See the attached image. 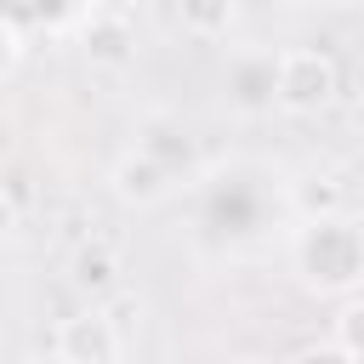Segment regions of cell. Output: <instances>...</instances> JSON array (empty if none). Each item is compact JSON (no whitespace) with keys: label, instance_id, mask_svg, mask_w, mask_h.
Returning a JSON list of instances; mask_svg holds the SVG:
<instances>
[{"label":"cell","instance_id":"6da1fadb","mask_svg":"<svg viewBox=\"0 0 364 364\" xmlns=\"http://www.w3.org/2000/svg\"><path fill=\"white\" fill-rule=\"evenodd\" d=\"M296 267L313 290L324 296H347L364 273V239H358V222L330 210V216H313L301 228V245H296Z\"/></svg>","mask_w":364,"mask_h":364},{"label":"cell","instance_id":"7a4b0ae2","mask_svg":"<svg viewBox=\"0 0 364 364\" xmlns=\"http://www.w3.org/2000/svg\"><path fill=\"white\" fill-rule=\"evenodd\" d=\"M341 91V74H336V57L318 51V46H296V51H279L273 57V102L284 114H318L330 108Z\"/></svg>","mask_w":364,"mask_h":364},{"label":"cell","instance_id":"3957f363","mask_svg":"<svg viewBox=\"0 0 364 364\" xmlns=\"http://www.w3.org/2000/svg\"><path fill=\"white\" fill-rule=\"evenodd\" d=\"M119 353H125V341L114 336V324L102 318L97 301L57 324V358H68V364H114Z\"/></svg>","mask_w":364,"mask_h":364},{"label":"cell","instance_id":"277c9868","mask_svg":"<svg viewBox=\"0 0 364 364\" xmlns=\"http://www.w3.org/2000/svg\"><path fill=\"white\" fill-rule=\"evenodd\" d=\"M171 176L176 171H165L154 154H142V148H131V154H119L114 159V193L119 199H131V205H154V199H165L171 193Z\"/></svg>","mask_w":364,"mask_h":364},{"label":"cell","instance_id":"5b68a950","mask_svg":"<svg viewBox=\"0 0 364 364\" xmlns=\"http://www.w3.org/2000/svg\"><path fill=\"white\" fill-rule=\"evenodd\" d=\"M119 250L114 245H80L74 250V267H68V279L97 301V296H108V290H119Z\"/></svg>","mask_w":364,"mask_h":364},{"label":"cell","instance_id":"8992f818","mask_svg":"<svg viewBox=\"0 0 364 364\" xmlns=\"http://www.w3.org/2000/svg\"><path fill=\"white\" fill-rule=\"evenodd\" d=\"M85 57L91 63H102V68H119L125 57H131V23L125 17H91V28H85Z\"/></svg>","mask_w":364,"mask_h":364},{"label":"cell","instance_id":"52a82bcc","mask_svg":"<svg viewBox=\"0 0 364 364\" xmlns=\"http://www.w3.org/2000/svg\"><path fill=\"white\" fill-rule=\"evenodd\" d=\"M176 17H182L188 34L216 40V34H228V23H233V0H176Z\"/></svg>","mask_w":364,"mask_h":364},{"label":"cell","instance_id":"ba28073f","mask_svg":"<svg viewBox=\"0 0 364 364\" xmlns=\"http://www.w3.org/2000/svg\"><path fill=\"white\" fill-rule=\"evenodd\" d=\"M97 307H102V318L114 324V336H119V341H131V336L142 330V313H148V301H142L136 290H125V284H119V290H108V296H97Z\"/></svg>","mask_w":364,"mask_h":364},{"label":"cell","instance_id":"9c48e42d","mask_svg":"<svg viewBox=\"0 0 364 364\" xmlns=\"http://www.w3.org/2000/svg\"><path fill=\"white\" fill-rule=\"evenodd\" d=\"M233 102H239V108H262V102H273V57H262V63H239V74H233Z\"/></svg>","mask_w":364,"mask_h":364},{"label":"cell","instance_id":"30bf717a","mask_svg":"<svg viewBox=\"0 0 364 364\" xmlns=\"http://www.w3.org/2000/svg\"><path fill=\"white\" fill-rule=\"evenodd\" d=\"M358 318H364V307H358V296L347 290V301H341V313H336V358H347V364H358V358H364Z\"/></svg>","mask_w":364,"mask_h":364},{"label":"cell","instance_id":"8fae6325","mask_svg":"<svg viewBox=\"0 0 364 364\" xmlns=\"http://www.w3.org/2000/svg\"><path fill=\"white\" fill-rule=\"evenodd\" d=\"M301 205H307L313 216H330V210L341 205V188H336V176H313V182L301 188Z\"/></svg>","mask_w":364,"mask_h":364},{"label":"cell","instance_id":"7c38bea8","mask_svg":"<svg viewBox=\"0 0 364 364\" xmlns=\"http://www.w3.org/2000/svg\"><path fill=\"white\" fill-rule=\"evenodd\" d=\"M17 57H23V40H17V28H11L6 17H0V80H6L11 68H17Z\"/></svg>","mask_w":364,"mask_h":364},{"label":"cell","instance_id":"4fadbf2b","mask_svg":"<svg viewBox=\"0 0 364 364\" xmlns=\"http://www.w3.org/2000/svg\"><path fill=\"white\" fill-rule=\"evenodd\" d=\"M11 228H17V205H11V193L0 188V245L11 239Z\"/></svg>","mask_w":364,"mask_h":364}]
</instances>
